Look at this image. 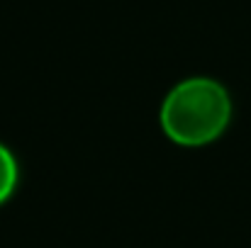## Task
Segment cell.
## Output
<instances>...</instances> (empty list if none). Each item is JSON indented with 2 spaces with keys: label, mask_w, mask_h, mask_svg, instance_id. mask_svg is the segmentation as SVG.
I'll return each instance as SVG.
<instances>
[{
  "label": "cell",
  "mask_w": 251,
  "mask_h": 248,
  "mask_svg": "<svg viewBox=\"0 0 251 248\" xmlns=\"http://www.w3.org/2000/svg\"><path fill=\"white\" fill-rule=\"evenodd\" d=\"M161 129L178 146H207L232 122V97L215 78L193 76L168 90L161 102Z\"/></svg>",
  "instance_id": "1"
},
{
  "label": "cell",
  "mask_w": 251,
  "mask_h": 248,
  "mask_svg": "<svg viewBox=\"0 0 251 248\" xmlns=\"http://www.w3.org/2000/svg\"><path fill=\"white\" fill-rule=\"evenodd\" d=\"M17 180H20V165L17 158L12 156V151L7 146L0 144V204H5L15 187H17Z\"/></svg>",
  "instance_id": "2"
}]
</instances>
